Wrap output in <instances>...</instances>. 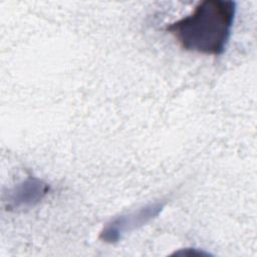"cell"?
Instances as JSON below:
<instances>
[{
    "label": "cell",
    "instance_id": "6da1fadb",
    "mask_svg": "<svg viewBox=\"0 0 257 257\" xmlns=\"http://www.w3.org/2000/svg\"><path fill=\"white\" fill-rule=\"evenodd\" d=\"M235 15L236 2L205 0L189 15L167 25L165 30L187 51L218 56L226 50Z\"/></svg>",
    "mask_w": 257,
    "mask_h": 257
},
{
    "label": "cell",
    "instance_id": "7a4b0ae2",
    "mask_svg": "<svg viewBox=\"0 0 257 257\" xmlns=\"http://www.w3.org/2000/svg\"><path fill=\"white\" fill-rule=\"evenodd\" d=\"M165 207L164 203L157 202L140 208L127 214L111 219L100 231L99 239L105 243L118 242L124 235L131 233L155 218H157Z\"/></svg>",
    "mask_w": 257,
    "mask_h": 257
},
{
    "label": "cell",
    "instance_id": "3957f363",
    "mask_svg": "<svg viewBox=\"0 0 257 257\" xmlns=\"http://www.w3.org/2000/svg\"><path fill=\"white\" fill-rule=\"evenodd\" d=\"M50 191L48 184L37 178H28L16 185L8 193V208L33 206L39 203Z\"/></svg>",
    "mask_w": 257,
    "mask_h": 257
}]
</instances>
